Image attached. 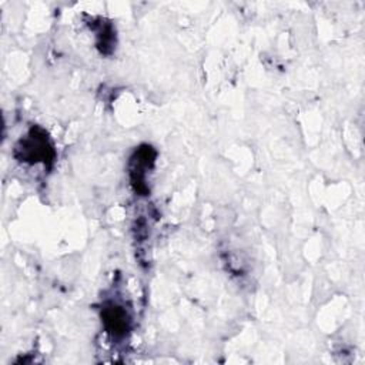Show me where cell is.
<instances>
[{
    "label": "cell",
    "mask_w": 365,
    "mask_h": 365,
    "mask_svg": "<svg viewBox=\"0 0 365 365\" xmlns=\"http://www.w3.org/2000/svg\"><path fill=\"white\" fill-rule=\"evenodd\" d=\"M154 157H155L154 150L148 145H143L135 151L134 157L131 158V170H130L131 181L138 191H147V185L144 182L145 171L153 165Z\"/></svg>",
    "instance_id": "7a4b0ae2"
},
{
    "label": "cell",
    "mask_w": 365,
    "mask_h": 365,
    "mask_svg": "<svg viewBox=\"0 0 365 365\" xmlns=\"http://www.w3.org/2000/svg\"><path fill=\"white\" fill-rule=\"evenodd\" d=\"M103 322L107 331L114 336H123L130 327V317L127 311L117 304H108L101 312Z\"/></svg>",
    "instance_id": "3957f363"
},
{
    "label": "cell",
    "mask_w": 365,
    "mask_h": 365,
    "mask_svg": "<svg viewBox=\"0 0 365 365\" xmlns=\"http://www.w3.org/2000/svg\"><path fill=\"white\" fill-rule=\"evenodd\" d=\"M16 155L21 161L50 164L54 160L53 145L44 130L34 127L26 138H21L16 147Z\"/></svg>",
    "instance_id": "6da1fadb"
}]
</instances>
